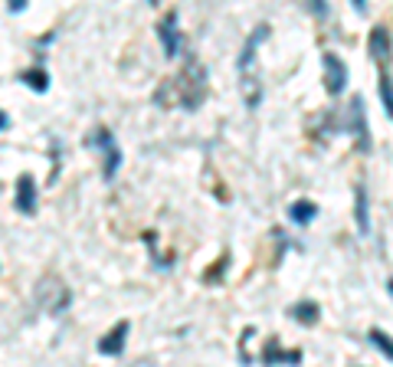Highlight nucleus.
<instances>
[{
	"instance_id": "f257e3e1",
	"label": "nucleus",
	"mask_w": 393,
	"mask_h": 367,
	"mask_svg": "<svg viewBox=\"0 0 393 367\" xmlns=\"http://www.w3.org/2000/svg\"><path fill=\"white\" fill-rule=\"evenodd\" d=\"M174 92H177V102L187 111L200 109L204 92H206V76H204V66H200L196 60H187V69L174 79Z\"/></svg>"
},
{
	"instance_id": "f03ea898",
	"label": "nucleus",
	"mask_w": 393,
	"mask_h": 367,
	"mask_svg": "<svg viewBox=\"0 0 393 367\" xmlns=\"http://www.w3.org/2000/svg\"><path fill=\"white\" fill-rule=\"evenodd\" d=\"M36 302H40V308L50 312V315H62L69 308V302H72V295H69V289L56 275H46V279L36 285Z\"/></svg>"
},
{
	"instance_id": "7ed1b4c3",
	"label": "nucleus",
	"mask_w": 393,
	"mask_h": 367,
	"mask_svg": "<svg viewBox=\"0 0 393 367\" xmlns=\"http://www.w3.org/2000/svg\"><path fill=\"white\" fill-rule=\"evenodd\" d=\"M86 145L102 151V177L105 180L115 177V174H118V164H121V151H118V145H115V135H111L109 128H95L92 135L86 138Z\"/></svg>"
},
{
	"instance_id": "20e7f679",
	"label": "nucleus",
	"mask_w": 393,
	"mask_h": 367,
	"mask_svg": "<svg viewBox=\"0 0 393 367\" xmlns=\"http://www.w3.org/2000/svg\"><path fill=\"white\" fill-rule=\"evenodd\" d=\"M157 36H161L164 56H167V60L180 56V50H184V36H180V30H177V13H174V10L161 17V23H157Z\"/></svg>"
},
{
	"instance_id": "39448f33",
	"label": "nucleus",
	"mask_w": 393,
	"mask_h": 367,
	"mask_svg": "<svg viewBox=\"0 0 393 367\" xmlns=\"http://www.w3.org/2000/svg\"><path fill=\"white\" fill-rule=\"evenodd\" d=\"M13 207H17L23 217H33L36 214V180H33V174H20V177H17Z\"/></svg>"
},
{
	"instance_id": "423d86ee",
	"label": "nucleus",
	"mask_w": 393,
	"mask_h": 367,
	"mask_svg": "<svg viewBox=\"0 0 393 367\" xmlns=\"http://www.w3.org/2000/svg\"><path fill=\"white\" fill-rule=\"evenodd\" d=\"M128 332H131V324L118 322L102 341H99V354H102V358H121V354H125V341H128Z\"/></svg>"
},
{
	"instance_id": "0eeeda50",
	"label": "nucleus",
	"mask_w": 393,
	"mask_h": 367,
	"mask_svg": "<svg viewBox=\"0 0 393 367\" xmlns=\"http://www.w3.org/2000/svg\"><path fill=\"white\" fill-rule=\"evenodd\" d=\"M325 86H328V95H341L348 89V66H344L334 53H325Z\"/></svg>"
},
{
	"instance_id": "6e6552de",
	"label": "nucleus",
	"mask_w": 393,
	"mask_h": 367,
	"mask_svg": "<svg viewBox=\"0 0 393 367\" xmlns=\"http://www.w3.org/2000/svg\"><path fill=\"white\" fill-rule=\"evenodd\" d=\"M350 131L358 135V151L367 154L370 151V135H367V119H364V99L354 95V105H350Z\"/></svg>"
},
{
	"instance_id": "1a4fd4ad",
	"label": "nucleus",
	"mask_w": 393,
	"mask_h": 367,
	"mask_svg": "<svg viewBox=\"0 0 393 367\" xmlns=\"http://www.w3.org/2000/svg\"><path fill=\"white\" fill-rule=\"evenodd\" d=\"M370 56H374L380 66L390 62V33H387L384 26H374V30H370Z\"/></svg>"
},
{
	"instance_id": "9d476101",
	"label": "nucleus",
	"mask_w": 393,
	"mask_h": 367,
	"mask_svg": "<svg viewBox=\"0 0 393 367\" xmlns=\"http://www.w3.org/2000/svg\"><path fill=\"white\" fill-rule=\"evenodd\" d=\"M243 79H240V86H243V99H246V109H256L259 102H262V82L256 79V72H249V69H240Z\"/></svg>"
},
{
	"instance_id": "9b49d317",
	"label": "nucleus",
	"mask_w": 393,
	"mask_h": 367,
	"mask_svg": "<svg viewBox=\"0 0 393 367\" xmlns=\"http://www.w3.org/2000/svg\"><path fill=\"white\" fill-rule=\"evenodd\" d=\"M262 361H265V364H272V361H275V364H299L301 351H282V348H279V341H269L262 348Z\"/></svg>"
},
{
	"instance_id": "f8f14e48",
	"label": "nucleus",
	"mask_w": 393,
	"mask_h": 367,
	"mask_svg": "<svg viewBox=\"0 0 393 367\" xmlns=\"http://www.w3.org/2000/svg\"><path fill=\"white\" fill-rule=\"evenodd\" d=\"M265 36H269V26H265V23H259V26H256V33L249 36V40H246V46H243L240 62H236V66H240V69H249V62L256 60V46L262 43Z\"/></svg>"
},
{
	"instance_id": "ddd939ff",
	"label": "nucleus",
	"mask_w": 393,
	"mask_h": 367,
	"mask_svg": "<svg viewBox=\"0 0 393 367\" xmlns=\"http://www.w3.org/2000/svg\"><path fill=\"white\" fill-rule=\"evenodd\" d=\"M17 79L23 82V86L33 89V92H40V95L50 89V76H46V69H23Z\"/></svg>"
},
{
	"instance_id": "4468645a",
	"label": "nucleus",
	"mask_w": 393,
	"mask_h": 367,
	"mask_svg": "<svg viewBox=\"0 0 393 367\" xmlns=\"http://www.w3.org/2000/svg\"><path fill=\"white\" fill-rule=\"evenodd\" d=\"M289 217H292V223H301V226H308V223L318 217V207L311 204V200H295V204L289 207Z\"/></svg>"
},
{
	"instance_id": "2eb2a0df",
	"label": "nucleus",
	"mask_w": 393,
	"mask_h": 367,
	"mask_svg": "<svg viewBox=\"0 0 393 367\" xmlns=\"http://www.w3.org/2000/svg\"><path fill=\"white\" fill-rule=\"evenodd\" d=\"M289 315L295 318V322H301V324H318L321 312H318L315 302H299V305H292V308H289Z\"/></svg>"
},
{
	"instance_id": "dca6fc26",
	"label": "nucleus",
	"mask_w": 393,
	"mask_h": 367,
	"mask_svg": "<svg viewBox=\"0 0 393 367\" xmlns=\"http://www.w3.org/2000/svg\"><path fill=\"white\" fill-rule=\"evenodd\" d=\"M354 214H358L360 236H367V233H370V217H367V190H364V187H358V207H354Z\"/></svg>"
},
{
	"instance_id": "f3484780",
	"label": "nucleus",
	"mask_w": 393,
	"mask_h": 367,
	"mask_svg": "<svg viewBox=\"0 0 393 367\" xmlns=\"http://www.w3.org/2000/svg\"><path fill=\"white\" fill-rule=\"evenodd\" d=\"M380 95H384V105H387V115L393 119V76L387 72V66H384V72H380Z\"/></svg>"
},
{
	"instance_id": "a211bd4d",
	"label": "nucleus",
	"mask_w": 393,
	"mask_h": 367,
	"mask_svg": "<svg viewBox=\"0 0 393 367\" xmlns=\"http://www.w3.org/2000/svg\"><path fill=\"white\" fill-rule=\"evenodd\" d=\"M370 341H374L377 348H380L387 358L393 361V341H390V334H384V332H377V328H374V332H370Z\"/></svg>"
},
{
	"instance_id": "6ab92c4d",
	"label": "nucleus",
	"mask_w": 393,
	"mask_h": 367,
	"mask_svg": "<svg viewBox=\"0 0 393 367\" xmlns=\"http://www.w3.org/2000/svg\"><path fill=\"white\" fill-rule=\"evenodd\" d=\"M308 7H311V13H318V17H328V7H325V0H305Z\"/></svg>"
},
{
	"instance_id": "aec40b11",
	"label": "nucleus",
	"mask_w": 393,
	"mask_h": 367,
	"mask_svg": "<svg viewBox=\"0 0 393 367\" xmlns=\"http://www.w3.org/2000/svg\"><path fill=\"white\" fill-rule=\"evenodd\" d=\"M26 4H30V0H7L10 13H23V10H26Z\"/></svg>"
},
{
	"instance_id": "412c9836",
	"label": "nucleus",
	"mask_w": 393,
	"mask_h": 367,
	"mask_svg": "<svg viewBox=\"0 0 393 367\" xmlns=\"http://www.w3.org/2000/svg\"><path fill=\"white\" fill-rule=\"evenodd\" d=\"M10 128V119H7V111H0V131H7Z\"/></svg>"
},
{
	"instance_id": "4be33fe9",
	"label": "nucleus",
	"mask_w": 393,
	"mask_h": 367,
	"mask_svg": "<svg viewBox=\"0 0 393 367\" xmlns=\"http://www.w3.org/2000/svg\"><path fill=\"white\" fill-rule=\"evenodd\" d=\"M350 4H354L358 10H367V0H350Z\"/></svg>"
},
{
	"instance_id": "5701e85b",
	"label": "nucleus",
	"mask_w": 393,
	"mask_h": 367,
	"mask_svg": "<svg viewBox=\"0 0 393 367\" xmlns=\"http://www.w3.org/2000/svg\"><path fill=\"white\" fill-rule=\"evenodd\" d=\"M390 295H393V279H390Z\"/></svg>"
},
{
	"instance_id": "b1692460",
	"label": "nucleus",
	"mask_w": 393,
	"mask_h": 367,
	"mask_svg": "<svg viewBox=\"0 0 393 367\" xmlns=\"http://www.w3.org/2000/svg\"><path fill=\"white\" fill-rule=\"evenodd\" d=\"M148 4H157V0H148Z\"/></svg>"
}]
</instances>
